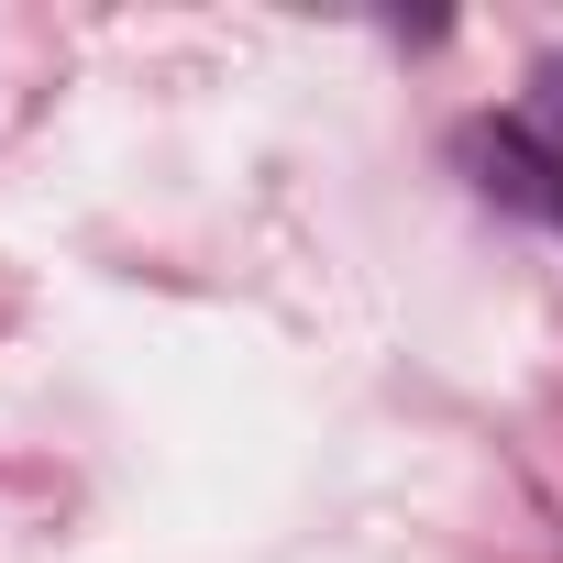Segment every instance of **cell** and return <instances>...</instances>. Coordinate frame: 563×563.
<instances>
[{
  "instance_id": "cell-1",
  "label": "cell",
  "mask_w": 563,
  "mask_h": 563,
  "mask_svg": "<svg viewBox=\"0 0 563 563\" xmlns=\"http://www.w3.org/2000/svg\"><path fill=\"white\" fill-rule=\"evenodd\" d=\"M475 166H486V199L563 232V144H541L530 122H475Z\"/></svg>"
},
{
  "instance_id": "cell-2",
  "label": "cell",
  "mask_w": 563,
  "mask_h": 563,
  "mask_svg": "<svg viewBox=\"0 0 563 563\" xmlns=\"http://www.w3.org/2000/svg\"><path fill=\"white\" fill-rule=\"evenodd\" d=\"M530 89H541V100H530V133L552 144V133H563V56H541V67H530Z\"/></svg>"
}]
</instances>
